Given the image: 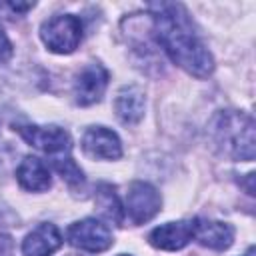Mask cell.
<instances>
[{"instance_id":"obj_1","label":"cell","mask_w":256,"mask_h":256,"mask_svg":"<svg viewBox=\"0 0 256 256\" xmlns=\"http://www.w3.org/2000/svg\"><path fill=\"white\" fill-rule=\"evenodd\" d=\"M152 32L168 54V58L182 70L196 78H206L214 70V58L198 38L188 12L182 4H150Z\"/></svg>"},{"instance_id":"obj_2","label":"cell","mask_w":256,"mask_h":256,"mask_svg":"<svg viewBox=\"0 0 256 256\" xmlns=\"http://www.w3.org/2000/svg\"><path fill=\"white\" fill-rule=\"evenodd\" d=\"M216 148L234 160H254V120L240 110H220L210 122Z\"/></svg>"},{"instance_id":"obj_3","label":"cell","mask_w":256,"mask_h":256,"mask_svg":"<svg viewBox=\"0 0 256 256\" xmlns=\"http://www.w3.org/2000/svg\"><path fill=\"white\" fill-rule=\"evenodd\" d=\"M40 38L50 52L70 54L82 42V22L74 14H58L40 26Z\"/></svg>"},{"instance_id":"obj_4","label":"cell","mask_w":256,"mask_h":256,"mask_svg":"<svg viewBox=\"0 0 256 256\" xmlns=\"http://www.w3.org/2000/svg\"><path fill=\"white\" fill-rule=\"evenodd\" d=\"M18 134L36 150L52 156V160L62 158V156H70V136L64 128L60 126H34V124H26V126H18L16 128Z\"/></svg>"},{"instance_id":"obj_5","label":"cell","mask_w":256,"mask_h":256,"mask_svg":"<svg viewBox=\"0 0 256 256\" xmlns=\"http://www.w3.org/2000/svg\"><path fill=\"white\" fill-rule=\"evenodd\" d=\"M66 238L74 248H80L84 252H104L112 246V232L110 228L96 220V218H84L68 226Z\"/></svg>"},{"instance_id":"obj_6","label":"cell","mask_w":256,"mask_h":256,"mask_svg":"<svg viewBox=\"0 0 256 256\" xmlns=\"http://www.w3.org/2000/svg\"><path fill=\"white\" fill-rule=\"evenodd\" d=\"M160 206H162V198L152 184L136 180L128 186L124 214H128V218L134 224H144L152 220L160 212Z\"/></svg>"},{"instance_id":"obj_7","label":"cell","mask_w":256,"mask_h":256,"mask_svg":"<svg viewBox=\"0 0 256 256\" xmlns=\"http://www.w3.org/2000/svg\"><path fill=\"white\" fill-rule=\"evenodd\" d=\"M106 86H108V70L102 64L92 62V64L84 66L82 72L74 80V100H76V104L92 106V104L100 102V98L106 92Z\"/></svg>"},{"instance_id":"obj_8","label":"cell","mask_w":256,"mask_h":256,"mask_svg":"<svg viewBox=\"0 0 256 256\" xmlns=\"http://www.w3.org/2000/svg\"><path fill=\"white\" fill-rule=\"evenodd\" d=\"M82 150L96 160H118L122 156V144L116 132L104 126H90L82 136Z\"/></svg>"},{"instance_id":"obj_9","label":"cell","mask_w":256,"mask_h":256,"mask_svg":"<svg viewBox=\"0 0 256 256\" xmlns=\"http://www.w3.org/2000/svg\"><path fill=\"white\" fill-rule=\"evenodd\" d=\"M194 238L198 244L210 250H226L234 240V228L226 222L208 220V218H194L192 220Z\"/></svg>"},{"instance_id":"obj_10","label":"cell","mask_w":256,"mask_h":256,"mask_svg":"<svg viewBox=\"0 0 256 256\" xmlns=\"http://www.w3.org/2000/svg\"><path fill=\"white\" fill-rule=\"evenodd\" d=\"M194 238L192 220H180V222H166L158 228H154L148 234V242L154 248L160 250H182L190 240Z\"/></svg>"},{"instance_id":"obj_11","label":"cell","mask_w":256,"mask_h":256,"mask_svg":"<svg viewBox=\"0 0 256 256\" xmlns=\"http://www.w3.org/2000/svg\"><path fill=\"white\" fill-rule=\"evenodd\" d=\"M60 246V230L50 222H42L30 234H26L22 242V256H52Z\"/></svg>"},{"instance_id":"obj_12","label":"cell","mask_w":256,"mask_h":256,"mask_svg":"<svg viewBox=\"0 0 256 256\" xmlns=\"http://www.w3.org/2000/svg\"><path fill=\"white\" fill-rule=\"evenodd\" d=\"M146 98L140 86H122L114 100V112L122 124H138L144 118Z\"/></svg>"},{"instance_id":"obj_13","label":"cell","mask_w":256,"mask_h":256,"mask_svg":"<svg viewBox=\"0 0 256 256\" xmlns=\"http://www.w3.org/2000/svg\"><path fill=\"white\" fill-rule=\"evenodd\" d=\"M16 178H18L20 186L30 192H44L52 186V176H50L48 166L36 156H26L18 164Z\"/></svg>"},{"instance_id":"obj_14","label":"cell","mask_w":256,"mask_h":256,"mask_svg":"<svg viewBox=\"0 0 256 256\" xmlns=\"http://www.w3.org/2000/svg\"><path fill=\"white\" fill-rule=\"evenodd\" d=\"M94 202H96L98 212L106 220L122 226V222H124V206L120 204V198H118L114 186H110V184H98Z\"/></svg>"},{"instance_id":"obj_15","label":"cell","mask_w":256,"mask_h":256,"mask_svg":"<svg viewBox=\"0 0 256 256\" xmlns=\"http://www.w3.org/2000/svg\"><path fill=\"white\" fill-rule=\"evenodd\" d=\"M52 164H54V168L58 170L62 180H66V184L70 188H78V186L82 188L84 186V174H82V170L78 168V164L70 156L56 158V160H52Z\"/></svg>"},{"instance_id":"obj_16","label":"cell","mask_w":256,"mask_h":256,"mask_svg":"<svg viewBox=\"0 0 256 256\" xmlns=\"http://www.w3.org/2000/svg\"><path fill=\"white\" fill-rule=\"evenodd\" d=\"M10 56H12V42H10L8 36L0 30V64H4Z\"/></svg>"},{"instance_id":"obj_17","label":"cell","mask_w":256,"mask_h":256,"mask_svg":"<svg viewBox=\"0 0 256 256\" xmlns=\"http://www.w3.org/2000/svg\"><path fill=\"white\" fill-rule=\"evenodd\" d=\"M0 256H14V240L8 234H0Z\"/></svg>"},{"instance_id":"obj_18","label":"cell","mask_w":256,"mask_h":256,"mask_svg":"<svg viewBox=\"0 0 256 256\" xmlns=\"http://www.w3.org/2000/svg\"><path fill=\"white\" fill-rule=\"evenodd\" d=\"M244 256H254V248H248V252Z\"/></svg>"},{"instance_id":"obj_19","label":"cell","mask_w":256,"mask_h":256,"mask_svg":"<svg viewBox=\"0 0 256 256\" xmlns=\"http://www.w3.org/2000/svg\"><path fill=\"white\" fill-rule=\"evenodd\" d=\"M118 256H128V254H118Z\"/></svg>"},{"instance_id":"obj_20","label":"cell","mask_w":256,"mask_h":256,"mask_svg":"<svg viewBox=\"0 0 256 256\" xmlns=\"http://www.w3.org/2000/svg\"><path fill=\"white\" fill-rule=\"evenodd\" d=\"M72 256H76V254H72Z\"/></svg>"}]
</instances>
